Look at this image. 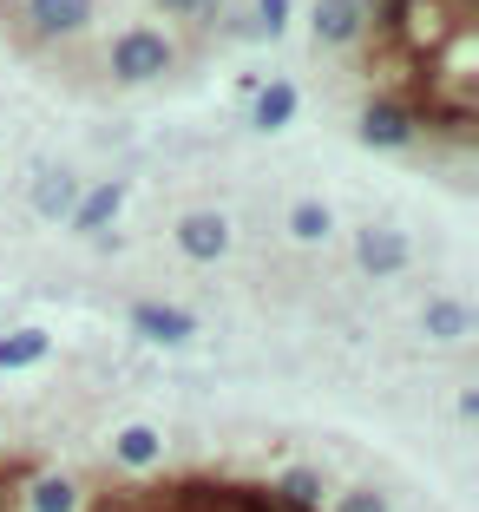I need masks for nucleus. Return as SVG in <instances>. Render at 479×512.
I'll return each instance as SVG.
<instances>
[{
    "instance_id": "nucleus-1",
    "label": "nucleus",
    "mask_w": 479,
    "mask_h": 512,
    "mask_svg": "<svg viewBox=\"0 0 479 512\" xmlns=\"http://www.w3.org/2000/svg\"><path fill=\"white\" fill-rule=\"evenodd\" d=\"M171 66V40L158 27H132L112 40V79L119 86H145V79H158Z\"/></svg>"
},
{
    "instance_id": "nucleus-2",
    "label": "nucleus",
    "mask_w": 479,
    "mask_h": 512,
    "mask_svg": "<svg viewBox=\"0 0 479 512\" xmlns=\"http://www.w3.org/2000/svg\"><path fill=\"white\" fill-rule=\"evenodd\" d=\"M99 20V0H27V27L40 40H73Z\"/></svg>"
},
{
    "instance_id": "nucleus-3",
    "label": "nucleus",
    "mask_w": 479,
    "mask_h": 512,
    "mask_svg": "<svg viewBox=\"0 0 479 512\" xmlns=\"http://www.w3.org/2000/svg\"><path fill=\"white\" fill-rule=\"evenodd\" d=\"M361 138L381 151H401L407 138H414V112L401 106V99H388V92H375L368 106H361Z\"/></svg>"
},
{
    "instance_id": "nucleus-4",
    "label": "nucleus",
    "mask_w": 479,
    "mask_h": 512,
    "mask_svg": "<svg viewBox=\"0 0 479 512\" xmlns=\"http://www.w3.org/2000/svg\"><path fill=\"white\" fill-rule=\"evenodd\" d=\"M178 250L197 256V263H217V256L230 250V224L217 211H184L178 217Z\"/></svg>"
},
{
    "instance_id": "nucleus-5",
    "label": "nucleus",
    "mask_w": 479,
    "mask_h": 512,
    "mask_svg": "<svg viewBox=\"0 0 479 512\" xmlns=\"http://www.w3.org/2000/svg\"><path fill=\"white\" fill-rule=\"evenodd\" d=\"M309 27H315L322 46H355L361 33H368V27H361V0H315Z\"/></svg>"
},
{
    "instance_id": "nucleus-6",
    "label": "nucleus",
    "mask_w": 479,
    "mask_h": 512,
    "mask_svg": "<svg viewBox=\"0 0 479 512\" xmlns=\"http://www.w3.org/2000/svg\"><path fill=\"white\" fill-rule=\"evenodd\" d=\"M355 250H361V270H375V276H394L407 263V237H401V230H388V224H368L355 237Z\"/></svg>"
},
{
    "instance_id": "nucleus-7",
    "label": "nucleus",
    "mask_w": 479,
    "mask_h": 512,
    "mask_svg": "<svg viewBox=\"0 0 479 512\" xmlns=\"http://www.w3.org/2000/svg\"><path fill=\"white\" fill-rule=\"evenodd\" d=\"M20 512H79V486L60 480V473L33 467L27 473V499H20Z\"/></svg>"
},
{
    "instance_id": "nucleus-8",
    "label": "nucleus",
    "mask_w": 479,
    "mask_h": 512,
    "mask_svg": "<svg viewBox=\"0 0 479 512\" xmlns=\"http://www.w3.org/2000/svg\"><path fill=\"white\" fill-rule=\"evenodd\" d=\"M132 322H138V335H151V342H191V329H197V322L184 316V309H171V302H138Z\"/></svg>"
},
{
    "instance_id": "nucleus-9",
    "label": "nucleus",
    "mask_w": 479,
    "mask_h": 512,
    "mask_svg": "<svg viewBox=\"0 0 479 512\" xmlns=\"http://www.w3.org/2000/svg\"><path fill=\"white\" fill-rule=\"evenodd\" d=\"M112 460H125V467H158V460H165V434L145 427V421L119 427V434H112Z\"/></svg>"
},
{
    "instance_id": "nucleus-10",
    "label": "nucleus",
    "mask_w": 479,
    "mask_h": 512,
    "mask_svg": "<svg viewBox=\"0 0 479 512\" xmlns=\"http://www.w3.org/2000/svg\"><path fill=\"white\" fill-rule=\"evenodd\" d=\"M250 119H256V132H283L289 119H296V86H256V106H250Z\"/></svg>"
},
{
    "instance_id": "nucleus-11",
    "label": "nucleus",
    "mask_w": 479,
    "mask_h": 512,
    "mask_svg": "<svg viewBox=\"0 0 479 512\" xmlns=\"http://www.w3.org/2000/svg\"><path fill=\"white\" fill-rule=\"evenodd\" d=\"M73 204H79L73 171H40V184H33V211L40 217H73Z\"/></svg>"
},
{
    "instance_id": "nucleus-12",
    "label": "nucleus",
    "mask_w": 479,
    "mask_h": 512,
    "mask_svg": "<svg viewBox=\"0 0 479 512\" xmlns=\"http://www.w3.org/2000/svg\"><path fill=\"white\" fill-rule=\"evenodd\" d=\"M119 184H92V191H79V204H73V230H105L112 217H119Z\"/></svg>"
},
{
    "instance_id": "nucleus-13",
    "label": "nucleus",
    "mask_w": 479,
    "mask_h": 512,
    "mask_svg": "<svg viewBox=\"0 0 479 512\" xmlns=\"http://www.w3.org/2000/svg\"><path fill=\"white\" fill-rule=\"evenodd\" d=\"M46 329H14V335H0V368H33L46 355Z\"/></svg>"
},
{
    "instance_id": "nucleus-14",
    "label": "nucleus",
    "mask_w": 479,
    "mask_h": 512,
    "mask_svg": "<svg viewBox=\"0 0 479 512\" xmlns=\"http://www.w3.org/2000/svg\"><path fill=\"white\" fill-rule=\"evenodd\" d=\"M466 329H473V309H466V302H427V335H440V342H460Z\"/></svg>"
},
{
    "instance_id": "nucleus-15",
    "label": "nucleus",
    "mask_w": 479,
    "mask_h": 512,
    "mask_svg": "<svg viewBox=\"0 0 479 512\" xmlns=\"http://www.w3.org/2000/svg\"><path fill=\"white\" fill-rule=\"evenodd\" d=\"M289 237H296V243H322V237H329V204L302 197L296 211H289Z\"/></svg>"
},
{
    "instance_id": "nucleus-16",
    "label": "nucleus",
    "mask_w": 479,
    "mask_h": 512,
    "mask_svg": "<svg viewBox=\"0 0 479 512\" xmlns=\"http://www.w3.org/2000/svg\"><path fill=\"white\" fill-rule=\"evenodd\" d=\"M256 20H263V33L276 40V33L289 27V0H256Z\"/></svg>"
},
{
    "instance_id": "nucleus-17",
    "label": "nucleus",
    "mask_w": 479,
    "mask_h": 512,
    "mask_svg": "<svg viewBox=\"0 0 479 512\" xmlns=\"http://www.w3.org/2000/svg\"><path fill=\"white\" fill-rule=\"evenodd\" d=\"M158 7H165V14H204L210 0H158Z\"/></svg>"
},
{
    "instance_id": "nucleus-18",
    "label": "nucleus",
    "mask_w": 479,
    "mask_h": 512,
    "mask_svg": "<svg viewBox=\"0 0 479 512\" xmlns=\"http://www.w3.org/2000/svg\"><path fill=\"white\" fill-rule=\"evenodd\" d=\"M342 512H381V499H368V493H355V499H348V506Z\"/></svg>"
}]
</instances>
